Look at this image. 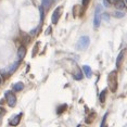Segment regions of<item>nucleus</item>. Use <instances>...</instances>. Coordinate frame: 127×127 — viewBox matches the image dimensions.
Masks as SVG:
<instances>
[{"label":"nucleus","instance_id":"39448f33","mask_svg":"<svg viewBox=\"0 0 127 127\" xmlns=\"http://www.w3.org/2000/svg\"><path fill=\"white\" fill-rule=\"evenodd\" d=\"M61 12H62V7L57 8V9L53 11L52 19H51L53 24H58V22H59V20H60V16H61Z\"/></svg>","mask_w":127,"mask_h":127},{"label":"nucleus","instance_id":"412c9836","mask_svg":"<svg viewBox=\"0 0 127 127\" xmlns=\"http://www.w3.org/2000/svg\"><path fill=\"white\" fill-rule=\"evenodd\" d=\"M89 2H90V0H83V5L84 7H87Z\"/></svg>","mask_w":127,"mask_h":127},{"label":"nucleus","instance_id":"bb28decb","mask_svg":"<svg viewBox=\"0 0 127 127\" xmlns=\"http://www.w3.org/2000/svg\"><path fill=\"white\" fill-rule=\"evenodd\" d=\"M109 1H110V2H111V0H109Z\"/></svg>","mask_w":127,"mask_h":127},{"label":"nucleus","instance_id":"9b49d317","mask_svg":"<svg viewBox=\"0 0 127 127\" xmlns=\"http://www.w3.org/2000/svg\"><path fill=\"white\" fill-rule=\"evenodd\" d=\"M23 87H24V85H23L22 83H16V84H14V85H13V89H14L15 91L22 90Z\"/></svg>","mask_w":127,"mask_h":127},{"label":"nucleus","instance_id":"6ab92c4d","mask_svg":"<svg viewBox=\"0 0 127 127\" xmlns=\"http://www.w3.org/2000/svg\"><path fill=\"white\" fill-rule=\"evenodd\" d=\"M101 19L104 20V21H109V20H110V14H108V13L102 14V15H101Z\"/></svg>","mask_w":127,"mask_h":127},{"label":"nucleus","instance_id":"9d476101","mask_svg":"<svg viewBox=\"0 0 127 127\" xmlns=\"http://www.w3.org/2000/svg\"><path fill=\"white\" fill-rule=\"evenodd\" d=\"M83 72L85 73L86 77H88V78H90V77H91L92 71H91V68H90V66H89V65H84L83 66Z\"/></svg>","mask_w":127,"mask_h":127},{"label":"nucleus","instance_id":"7ed1b4c3","mask_svg":"<svg viewBox=\"0 0 127 127\" xmlns=\"http://www.w3.org/2000/svg\"><path fill=\"white\" fill-rule=\"evenodd\" d=\"M4 96H5V99H7L8 105L11 106V108H13L16 103V98H15V96H14V94H12L11 91H5Z\"/></svg>","mask_w":127,"mask_h":127},{"label":"nucleus","instance_id":"20e7f679","mask_svg":"<svg viewBox=\"0 0 127 127\" xmlns=\"http://www.w3.org/2000/svg\"><path fill=\"white\" fill-rule=\"evenodd\" d=\"M101 10H102V7L101 4H98L96 7V11H95V20H94V25L95 27H99L100 25V15H101Z\"/></svg>","mask_w":127,"mask_h":127},{"label":"nucleus","instance_id":"f257e3e1","mask_svg":"<svg viewBox=\"0 0 127 127\" xmlns=\"http://www.w3.org/2000/svg\"><path fill=\"white\" fill-rule=\"evenodd\" d=\"M108 83L109 88L112 92H115L117 89V73L116 71H112L108 76Z\"/></svg>","mask_w":127,"mask_h":127},{"label":"nucleus","instance_id":"ddd939ff","mask_svg":"<svg viewBox=\"0 0 127 127\" xmlns=\"http://www.w3.org/2000/svg\"><path fill=\"white\" fill-rule=\"evenodd\" d=\"M105 97H106V90H102L100 94V102L101 103L105 102Z\"/></svg>","mask_w":127,"mask_h":127},{"label":"nucleus","instance_id":"a878e982","mask_svg":"<svg viewBox=\"0 0 127 127\" xmlns=\"http://www.w3.org/2000/svg\"><path fill=\"white\" fill-rule=\"evenodd\" d=\"M114 1H117V0H114Z\"/></svg>","mask_w":127,"mask_h":127},{"label":"nucleus","instance_id":"a211bd4d","mask_svg":"<svg viewBox=\"0 0 127 127\" xmlns=\"http://www.w3.org/2000/svg\"><path fill=\"white\" fill-rule=\"evenodd\" d=\"M39 12H40V20H41V22H42L44 21V8H42V5L39 7Z\"/></svg>","mask_w":127,"mask_h":127},{"label":"nucleus","instance_id":"f03ea898","mask_svg":"<svg viewBox=\"0 0 127 127\" xmlns=\"http://www.w3.org/2000/svg\"><path fill=\"white\" fill-rule=\"evenodd\" d=\"M89 42H90V39H89L88 36L80 37L78 42H77V48H78L79 50H84V49H86L89 46Z\"/></svg>","mask_w":127,"mask_h":127},{"label":"nucleus","instance_id":"6e6552de","mask_svg":"<svg viewBox=\"0 0 127 127\" xmlns=\"http://www.w3.org/2000/svg\"><path fill=\"white\" fill-rule=\"evenodd\" d=\"M25 56H26V48H25V46H21L18 50V57L20 60H22L25 58Z\"/></svg>","mask_w":127,"mask_h":127},{"label":"nucleus","instance_id":"393cba45","mask_svg":"<svg viewBox=\"0 0 127 127\" xmlns=\"http://www.w3.org/2000/svg\"><path fill=\"white\" fill-rule=\"evenodd\" d=\"M0 84H1V78H0Z\"/></svg>","mask_w":127,"mask_h":127},{"label":"nucleus","instance_id":"dca6fc26","mask_svg":"<svg viewBox=\"0 0 127 127\" xmlns=\"http://www.w3.org/2000/svg\"><path fill=\"white\" fill-rule=\"evenodd\" d=\"M66 109H67V105H66V104H63V105H61V106H60V108H58V114H61L62 113V112H64V110H66Z\"/></svg>","mask_w":127,"mask_h":127},{"label":"nucleus","instance_id":"423d86ee","mask_svg":"<svg viewBox=\"0 0 127 127\" xmlns=\"http://www.w3.org/2000/svg\"><path fill=\"white\" fill-rule=\"evenodd\" d=\"M22 116V114H18V115H15V116H12L10 118V121H9V124L10 125H12V126H16V125H19V123H20V120H21V117Z\"/></svg>","mask_w":127,"mask_h":127},{"label":"nucleus","instance_id":"f8f14e48","mask_svg":"<svg viewBox=\"0 0 127 127\" xmlns=\"http://www.w3.org/2000/svg\"><path fill=\"white\" fill-rule=\"evenodd\" d=\"M116 8L118 10H121V9H124V8H125V2L123 1V0H117L116 1Z\"/></svg>","mask_w":127,"mask_h":127},{"label":"nucleus","instance_id":"5701e85b","mask_svg":"<svg viewBox=\"0 0 127 127\" xmlns=\"http://www.w3.org/2000/svg\"><path fill=\"white\" fill-rule=\"evenodd\" d=\"M4 113H5V110H3L2 108H0V116H2Z\"/></svg>","mask_w":127,"mask_h":127},{"label":"nucleus","instance_id":"aec40b11","mask_svg":"<svg viewBox=\"0 0 127 127\" xmlns=\"http://www.w3.org/2000/svg\"><path fill=\"white\" fill-rule=\"evenodd\" d=\"M106 116H108V114H105V115H104V116H103L102 123H101V127H102V126H104V124H105V120H106Z\"/></svg>","mask_w":127,"mask_h":127},{"label":"nucleus","instance_id":"2eb2a0df","mask_svg":"<svg viewBox=\"0 0 127 127\" xmlns=\"http://www.w3.org/2000/svg\"><path fill=\"white\" fill-rule=\"evenodd\" d=\"M74 78L76 80H80L83 78V74H82V72H80V70H77L76 74H74Z\"/></svg>","mask_w":127,"mask_h":127},{"label":"nucleus","instance_id":"4be33fe9","mask_svg":"<svg viewBox=\"0 0 127 127\" xmlns=\"http://www.w3.org/2000/svg\"><path fill=\"white\" fill-rule=\"evenodd\" d=\"M103 3H104L105 7H110V4H111V2H110L109 0H103Z\"/></svg>","mask_w":127,"mask_h":127},{"label":"nucleus","instance_id":"4468645a","mask_svg":"<svg viewBox=\"0 0 127 127\" xmlns=\"http://www.w3.org/2000/svg\"><path fill=\"white\" fill-rule=\"evenodd\" d=\"M50 4H51V0H42L41 1V5L44 9H47L48 7H50Z\"/></svg>","mask_w":127,"mask_h":127},{"label":"nucleus","instance_id":"f3484780","mask_svg":"<svg viewBox=\"0 0 127 127\" xmlns=\"http://www.w3.org/2000/svg\"><path fill=\"white\" fill-rule=\"evenodd\" d=\"M114 16L115 18H124V16H125V13L124 12H121V11H116V12L114 13Z\"/></svg>","mask_w":127,"mask_h":127},{"label":"nucleus","instance_id":"b1692460","mask_svg":"<svg viewBox=\"0 0 127 127\" xmlns=\"http://www.w3.org/2000/svg\"><path fill=\"white\" fill-rule=\"evenodd\" d=\"M50 33H51V28H50V27H49V28H48V30H47V33H46V34H50Z\"/></svg>","mask_w":127,"mask_h":127},{"label":"nucleus","instance_id":"1a4fd4ad","mask_svg":"<svg viewBox=\"0 0 127 127\" xmlns=\"http://www.w3.org/2000/svg\"><path fill=\"white\" fill-rule=\"evenodd\" d=\"M124 53H125V49H123V50L121 51L120 53H118L117 59H116V66H117V67H120L121 64H122V61H123V59H124Z\"/></svg>","mask_w":127,"mask_h":127},{"label":"nucleus","instance_id":"0eeeda50","mask_svg":"<svg viewBox=\"0 0 127 127\" xmlns=\"http://www.w3.org/2000/svg\"><path fill=\"white\" fill-rule=\"evenodd\" d=\"M19 65H20V62L19 61H15V62H14V63H12V64H11L10 66H9V67H8V74H12V73H14V72H15L16 71V68H18L19 67Z\"/></svg>","mask_w":127,"mask_h":127}]
</instances>
